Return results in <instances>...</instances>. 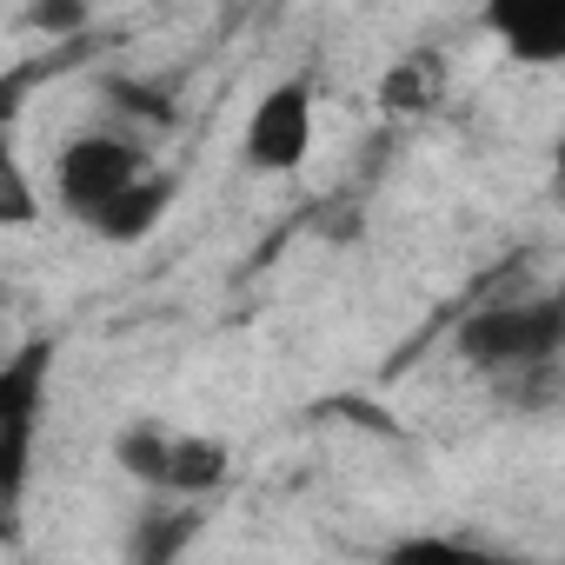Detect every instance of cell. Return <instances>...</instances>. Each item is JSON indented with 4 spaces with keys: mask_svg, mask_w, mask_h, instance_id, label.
Returning <instances> with one entry per match:
<instances>
[{
    "mask_svg": "<svg viewBox=\"0 0 565 565\" xmlns=\"http://www.w3.org/2000/svg\"><path fill=\"white\" fill-rule=\"evenodd\" d=\"M565 353V300L558 294H505L479 313L459 320V360L512 380V373H545Z\"/></svg>",
    "mask_w": 565,
    "mask_h": 565,
    "instance_id": "obj_1",
    "label": "cell"
},
{
    "mask_svg": "<svg viewBox=\"0 0 565 565\" xmlns=\"http://www.w3.org/2000/svg\"><path fill=\"white\" fill-rule=\"evenodd\" d=\"M54 360L61 340L34 333L0 360V519H14L28 486H34V452L47 426V393H54Z\"/></svg>",
    "mask_w": 565,
    "mask_h": 565,
    "instance_id": "obj_2",
    "label": "cell"
},
{
    "mask_svg": "<svg viewBox=\"0 0 565 565\" xmlns=\"http://www.w3.org/2000/svg\"><path fill=\"white\" fill-rule=\"evenodd\" d=\"M153 173V153H147V140H134V134H120V127H87V134H74L61 153H54V200H61V213H74L81 226H94L134 180H147Z\"/></svg>",
    "mask_w": 565,
    "mask_h": 565,
    "instance_id": "obj_3",
    "label": "cell"
},
{
    "mask_svg": "<svg viewBox=\"0 0 565 565\" xmlns=\"http://www.w3.org/2000/svg\"><path fill=\"white\" fill-rule=\"evenodd\" d=\"M313 127H320L313 74H287L253 100L246 134H239V160L253 173H300L313 160Z\"/></svg>",
    "mask_w": 565,
    "mask_h": 565,
    "instance_id": "obj_4",
    "label": "cell"
},
{
    "mask_svg": "<svg viewBox=\"0 0 565 565\" xmlns=\"http://www.w3.org/2000/svg\"><path fill=\"white\" fill-rule=\"evenodd\" d=\"M226 472H233L226 439H213V433H173V446H167V472H160V492L180 499V505H200V499H213V492L226 486Z\"/></svg>",
    "mask_w": 565,
    "mask_h": 565,
    "instance_id": "obj_5",
    "label": "cell"
},
{
    "mask_svg": "<svg viewBox=\"0 0 565 565\" xmlns=\"http://www.w3.org/2000/svg\"><path fill=\"white\" fill-rule=\"evenodd\" d=\"M486 34L525 67L565 61V8H486Z\"/></svg>",
    "mask_w": 565,
    "mask_h": 565,
    "instance_id": "obj_6",
    "label": "cell"
},
{
    "mask_svg": "<svg viewBox=\"0 0 565 565\" xmlns=\"http://www.w3.org/2000/svg\"><path fill=\"white\" fill-rule=\"evenodd\" d=\"M200 525H206V505H180V499L140 512L127 532V565H180L200 545Z\"/></svg>",
    "mask_w": 565,
    "mask_h": 565,
    "instance_id": "obj_7",
    "label": "cell"
},
{
    "mask_svg": "<svg viewBox=\"0 0 565 565\" xmlns=\"http://www.w3.org/2000/svg\"><path fill=\"white\" fill-rule=\"evenodd\" d=\"M173 200H180V180L153 167L147 180H134V186H127V193H120V200L94 220V233H100L107 246H134V239H147V233L173 213Z\"/></svg>",
    "mask_w": 565,
    "mask_h": 565,
    "instance_id": "obj_8",
    "label": "cell"
},
{
    "mask_svg": "<svg viewBox=\"0 0 565 565\" xmlns=\"http://www.w3.org/2000/svg\"><path fill=\"white\" fill-rule=\"evenodd\" d=\"M380 565H519V558L466 532H406L380 552Z\"/></svg>",
    "mask_w": 565,
    "mask_h": 565,
    "instance_id": "obj_9",
    "label": "cell"
},
{
    "mask_svg": "<svg viewBox=\"0 0 565 565\" xmlns=\"http://www.w3.org/2000/svg\"><path fill=\"white\" fill-rule=\"evenodd\" d=\"M439 87H446V61H439L433 47H419V54H406V61L386 67L380 107H386L393 120H413V114H433V107H439Z\"/></svg>",
    "mask_w": 565,
    "mask_h": 565,
    "instance_id": "obj_10",
    "label": "cell"
},
{
    "mask_svg": "<svg viewBox=\"0 0 565 565\" xmlns=\"http://www.w3.org/2000/svg\"><path fill=\"white\" fill-rule=\"evenodd\" d=\"M100 100L114 107V120H127V127H173V87L167 81H147V74H107L100 81ZM120 127V134H127Z\"/></svg>",
    "mask_w": 565,
    "mask_h": 565,
    "instance_id": "obj_11",
    "label": "cell"
},
{
    "mask_svg": "<svg viewBox=\"0 0 565 565\" xmlns=\"http://www.w3.org/2000/svg\"><path fill=\"white\" fill-rule=\"evenodd\" d=\"M167 446H173V433H167L160 419H134V426H120V433H114V466H120L127 479H140L147 492H160Z\"/></svg>",
    "mask_w": 565,
    "mask_h": 565,
    "instance_id": "obj_12",
    "label": "cell"
},
{
    "mask_svg": "<svg viewBox=\"0 0 565 565\" xmlns=\"http://www.w3.org/2000/svg\"><path fill=\"white\" fill-rule=\"evenodd\" d=\"M61 67V54H41V61H14L0 67V140H14V120L28 114V100L41 94V81Z\"/></svg>",
    "mask_w": 565,
    "mask_h": 565,
    "instance_id": "obj_13",
    "label": "cell"
},
{
    "mask_svg": "<svg viewBox=\"0 0 565 565\" xmlns=\"http://www.w3.org/2000/svg\"><path fill=\"white\" fill-rule=\"evenodd\" d=\"M41 220V193L14 153V140H0V226H34Z\"/></svg>",
    "mask_w": 565,
    "mask_h": 565,
    "instance_id": "obj_14",
    "label": "cell"
},
{
    "mask_svg": "<svg viewBox=\"0 0 565 565\" xmlns=\"http://www.w3.org/2000/svg\"><path fill=\"white\" fill-rule=\"evenodd\" d=\"M34 34H87V8H28Z\"/></svg>",
    "mask_w": 565,
    "mask_h": 565,
    "instance_id": "obj_15",
    "label": "cell"
}]
</instances>
